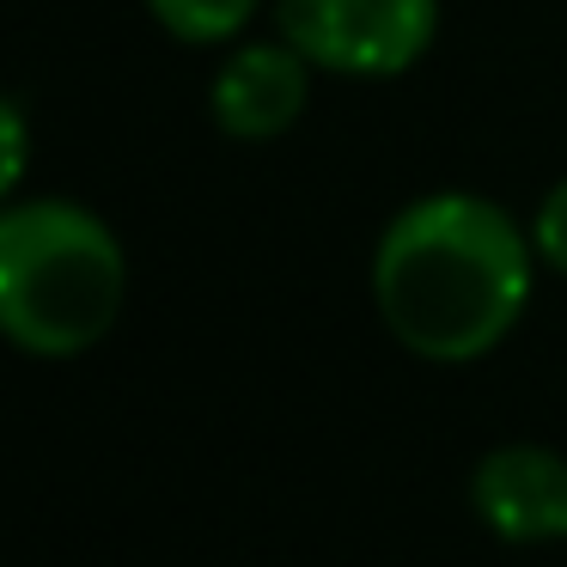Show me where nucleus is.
<instances>
[{"instance_id":"f257e3e1","label":"nucleus","mask_w":567,"mask_h":567,"mask_svg":"<svg viewBox=\"0 0 567 567\" xmlns=\"http://www.w3.org/2000/svg\"><path fill=\"white\" fill-rule=\"evenodd\" d=\"M537 245L476 189H433L391 214L372 250L379 318L415 360L470 367L518 330Z\"/></svg>"},{"instance_id":"f03ea898","label":"nucleus","mask_w":567,"mask_h":567,"mask_svg":"<svg viewBox=\"0 0 567 567\" xmlns=\"http://www.w3.org/2000/svg\"><path fill=\"white\" fill-rule=\"evenodd\" d=\"M128 299L123 238L68 196L0 208V336L31 360H74L116 330Z\"/></svg>"},{"instance_id":"7ed1b4c3","label":"nucleus","mask_w":567,"mask_h":567,"mask_svg":"<svg viewBox=\"0 0 567 567\" xmlns=\"http://www.w3.org/2000/svg\"><path fill=\"white\" fill-rule=\"evenodd\" d=\"M275 25L318 74L396 80L440 38V0H275Z\"/></svg>"},{"instance_id":"20e7f679","label":"nucleus","mask_w":567,"mask_h":567,"mask_svg":"<svg viewBox=\"0 0 567 567\" xmlns=\"http://www.w3.org/2000/svg\"><path fill=\"white\" fill-rule=\"evenodd\" d=\"M311 74H318V68H311L287 38L233 50L220 68H214V86H208L214 128L233 135V141L287 135V128L306 116V104H311Z\"/></svg>"},{"instance_id":"39448f33","label":"nucleus","mask_w":567,"mask_h":567,"mask_svg":"<svg viewBox=\"0 0 567 567\" xmlns=\"http://www.w3.org/2000/svg\"><path fill=\"white\" fill-rule=\"evenodd\" d=\"M470 506L501 543H561L567 457L549 445H494L470 476Z\"/></svg>"},{"instance_id":"423d86ee","label":"nucleus","mask_w":567,"mask_h":567,"mask_svg":"<svg viewBox=\"0 0 567 567\" xmlns=\"http://www.w3.org/2000/svg\"><path fill=\"white\" fill-rule=\"evenodd\" d=\"M147 13L165 38L208 50V43H233L262 13V0H147Z\"/></svg>"},{"instance_id":"0eeeda50","label":"nucleus","mask_w":567,"mask_h":567,"mask_svg":"<svg viewBox=\"0 0 567 567\" xmlns=\"http://www.w3.org/2000/svg\"><path fill=\"white\" fill-rule=\"evenodd\" d=\"M25 165H31V123H25V111L0 92V208L13 202Z\"/></svg>"},{"instance_id":"6e6552de","label":"nucleus","mask_w":567,"mask_h":567,"mask_svg":"<svg viewBox=\"0 0 567 567\" xmlns=\"http://www.w3.org/2000/svg\"><path fill=\"white\" fill-rule=\"evenodd\" d=\"M530 245H537V262H549L555 275H567V177L537 202V220H530Z\"/></svg>"}]
</instances>
